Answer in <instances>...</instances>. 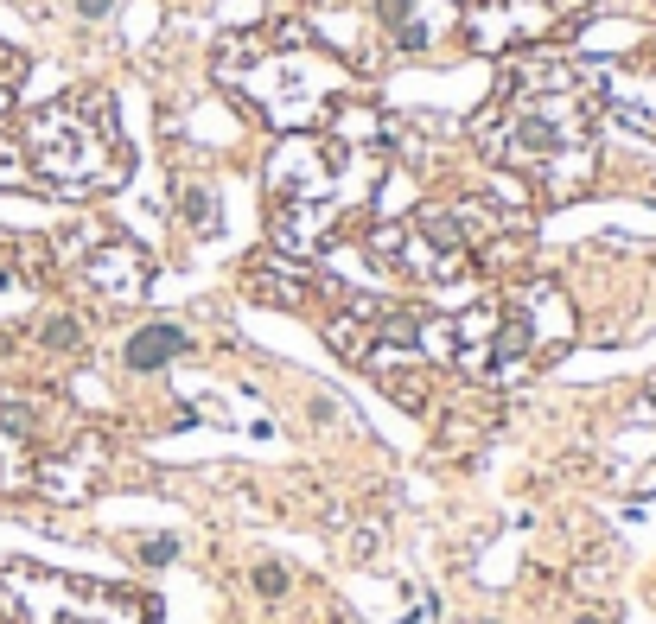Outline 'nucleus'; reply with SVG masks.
Here are the masks:
<instances>
[{
	"instance_id": "1",
	"label": "nucleus",
	"mask_w": 656,
	"mask_h": 624,
	"mask_svg": "<svg viewBox=\"0 0 656 624\" xmlns=\"http://www.w3.org/2000/svg\"><path fill=\"white\" fill-rule=\"evenodd\" d=\"M599 115L606 77L580 58H516L485 109L472 115V147L548 204L580 198L599 179Z\"/></svg>"
},
{
	"instance_id": "2",
	"label": "nucleus",
	"mask_w": 656,
	"mask_h": 624,
	"mask_svg": "<svg viewBox=\"0 0 656 624\" xmlns=\"http://www.w3.org/2000/svg\"><path fill=\"white\" fill-rule=\"evenodd\" d=\"M389 185V147L351 134H287L268 160V236L281 255H319L344 230H364Z\"/></svg>"
},
{
	"instance_id": "3",
	"label": "nucleus",
	"mask_w": 656,
	"mask_h": 624,
	"mask_svg": "<svg viewBox=\"0 0 656 624\" xmlns=\"http://www.w3.org/2000/svg\"><path fill=\"white\" fill-rule=\"evenodd\" d=\"M211 77L243 109L262 115L274 134H319L357 96L351 64L306 20H268V26L230 32L211 58Z\"/></svg>"
},
{
	"instance_id": "4",
	"label": "nucleus",
	"mask_w": 656,
	"mask_h": 624,
	"mask_svg": "<svg viewBox=\"0 0 656 624\" xmlns=\"http://www.w3.org/2000/svg\"><path fill=\"white\" fill-rule=\"evenodd\" d=\"M574 344V300L555 281H510L453 319V370L485 389H516Z\"/></svg>"
},
{
	"instance_id": "5",
	"label": "nucleus",
	"mask_w": 656,
	"mask_h": 624,
	"mask_svg": "<svg viewBox=\"0 0 656 624\" xmlns=\"http://www.w3.org/2000/svg\"><path fill=\"white\" fill-rule=\"evenodd\" d=\"M26 172L51 198H102L128 179V141L109 90H64L20 128Z\"/></svg>"
},
{
	"instance_id": "6",
	"label": "nucleus",
	"mask_w": 656,
	"mask_h": 624,
	"mask_svg": "<svg viewBox=\"0 0 656 624\" xmlns=\"http://www.w3.org/2000/svg\"><path fill=\"white\" fill-rule=\"evenodd\" d=\"M0 612L7 624H153V599L45 567H0Z\"/></svg>"
},
{
	"instance_id": "7",
	"label": "nucleus",
	"mask_w": 656,
	"mask_h": 624,
	"mask_svg": "<svg viewBox=\"0 0 656 624\" xmlns=\"http://www.w3.org/2000/svg\"><path fill=\"white\" fill-rule=\"evenodd\" d=\"M370 262L383 274H402L414 287H459L472 281V242H465L453 204H421L408 217H389L370 230Z\"/></svg>"
},
{
	"instance_id": "8",
	"label": "nucleus",
	"mask_w": 656,
	"mask_h": 624,
	"mask_svg": "<svg viewBox=\"0 0 656 624\" xmlns=\"http://www.w3.org/2000/svg\"><path fill=\"white\" fill-rule=\"evenodd\" d=\"M51 255H58V268L77 274V287L96 293L102 306H134V300H147V287H153V255L134 236L109 230V223H77V230H64L51 242Z\"/></svg>"
},
{
	"instance_id": "9",
	"label": "nucleus",
	"mask_w": 656,
	"mask_h": 624,
	"mask_svg": "<svg viewBox=\"0 0 656 624\" xmlns=\"http://www.w3.org/2000/svg\"><path fill=\"white\" fill-rule=\"evenodd\" d=\"M459 7H465V39L478 51H516L535 45L580 0H459Z\"/></svg>"
},
{
	"instance_id": "10",
	"label": "nucleus",
	"mask_w": 656,
	"mask_h": 624,
	"mask_svg": "<svg viewBox=\"0 0 656 624\" xmlns=\"http://www.w3.org/2000/svg\"><path fill=\"white\" fill-rule=\"evenodd\" d=\"M376 20L402 58H440L453 39H465L459 0H376Z\"/></svg>"
},
{
	"instance_id": "11",
	"label": "nucleus",
	"mask_w": 656,
	"mask_h": 624,
	"mask_svg": "<svg viewBox=\"0 0 656 624\" xmlns=\"http://www.w3.org/2000/svg\"><path fill=\"white\" fill-rule=\"evenodd\" d=\"M599 77H606V109L625 128L656 141V39H644L637 51H625L612 64H599Z\"/></svg>"
},
{
	"instance_id": "12",
	"label": "nucleus",
	"mask_w": 656,
	"mask_h": 624,
	"mask_svg": "<svg viewBox=\"0 0 656 624\" xmlns=\"http://www.w3.org/2000/svg\"><path fill=\"white\" fill-rule=\"evenodd\" d=\"M243 287H249V300L281 306V312H306V306L325 293L313 274L293 262V255H281V249H274V255H255V262L243 268Z\"/></svg>"
},
{
	"instance_id": "13",
	"label": "nucleus",
	"mask_w": 656,
	"mask_h": 624,
	"mask_svg": "<svg viewBox=\"0 0 656 624\" xmlns=\"http://www.w3.org/2000/svg\"><path fill=\"white\" fill-rule=\"evenodd\" d=\"M185 351H192V332L172 325V319H153V325H141V332L122 344V363L134 376H153V370H166V363H179Z\"/></svg>"
},
{
	"instance_id": "14",
	"label": "nucleus",
	"mask_w": 656,
	"mask_h": 624,
	"mask_svg": "<svg viewBox=\"0 0 656 624\" xmlns=\"http://www.w3.org/2000/svg\"><path fill=\"white\" fill-rule=\"evenodd\" d=\"M26 491H39V446L0 421V497H26Z\"/></svg>"
},
{
	"instance_id": "15",
	"label": "nucleus",
	"mask_w": 656,
	"mask_h": 624,
	"mask_svg": "<svg viewBox=\"0 0 656 624\" xmlns=\"http://www.w3.org/2000/svg\"><path fill=\"white\" fill-rule=\"evenodd\" d=\"M32 344H39L45 357H77L83 351V319L77 312H45V319L32 325Z\"/></svg>"
},
{
	"instance_id": "16",
	"label": "nucleus",
	"mask_w": 656,
	"mask_h": 624,
	"mask_svg": "<svg viewBox=\"0 0 656 624\" xmlns=\"http://www.w3.org/2000/svg\"><path fill=\"white\" fill-rule=\"evenodd\" d=\"M179 217L192 223L198 236H211V230H217V198H211V185H179Z\"/></svg>"
},
{
	"instance_id": "17",
	"label": "nucleus",
	"mask_w": 656,
	"mask_h": 624,
	"mask_svg": "<svg viewBox=\"0 0 656 624\" xmlns=\"http://www.w3.org/2000/svg\"><path fill=\"white\" fill-rule=\"evenodd\" d=\"M20 77H26V58H20V51H7V45H0V121L13 115V96H20Z\"/></svg>"
},
{
	"instance_id": "18",
	"label": "nucleus",
	"mask_w": 656,
	"mask_h": 624,
	"mask_svg": "<svg viewBox=\"0 0 656 624\" xmlns=\"http://www.w3.org/2000/svg\"><path fill=\"white\" fill-rule=\"evenodd\" d=\"M0 185H32V172H26V147H20V134H0Z\"/></svg>"
},
{
	"instance_id": "19",
	"label": "nucleus",
	"mask_w": 656,
	"mask_h": 624,
	"mask_svg": "<svg viewBox=\"0 0 656 624\" xmlns=\"http://www.w3.org/2000/svg\"><path fill=\"white\" fill-rule=\"evenodd\" d=\"M287 586H293V574H287L281 561H262V567H255V593H262V599H281Z\"/></svg>"
},
{
	"instance_id": "20",
	"label": "nucleus",
	"mask_w": 656,
	"mask_h": 624,
	"mask_svg": "<svg viewBox=\"0 0 656 624\" xmlns=\"http://www.w3.org/2000/svg\"><path fill=\"white\" fill-rule=\"evenodd\" d=\"M134 554H141V567H166V561H179V542H172V535H147Z\"/></svg>"
},
{
	"instance_id": "21",
	"label": "nucleus",
	"mask_w": 656,
	"mask_h": 624,
	"mask_svg": "<svg viewBox=\"0 0 656 624\" xmlns=\"http://www.w3.org/2000/svg\"><path fill=\"white\" fill-rule=\"evenodd\" d=\"M77 13H83V20H109L115 0H77Z\"/></svg>"
},
{
	"instance_id": "22",
	"label": "nucleus",
	"mask_w": 656,
	"mask_h": 624,
	"mask_svg": "<svg viewBox=\"0 0 656 624\" xmlns=\"http://www.w3.org/2000/svg\"><path fill=\"white\" fill-rule=\"evenodd\" d=\"M580 624H606V618H580Z\"/></svg>"
}]
</instances>
